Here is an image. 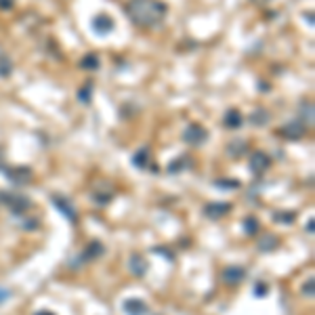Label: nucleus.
<instances>
[{"label": "nucleus", "instance_id": "nucleus-1", "mask_svg": "<svg viewBox=\"0 0 315 315\" xmlns=\"http://www.w3.org/2000/svg\"><path fill=\"white\" fill-rule=\"evenodd\" d=\"M126 13L133 23L141 28H152V25L162 23L166 17V4L162 0H128Z\"/></svg>", "mask_w": 315, "mask_h": 315}, {"label": "nucleus", "instance_id": "nucleus-2", "mask_svg": "<svg viewBox=\"0 0 315 315\" xmlns=\"http://www.w3.org/2000/svg\"><path fill=\"white\" fill-rule=\"evenodd\" d=\"M0 202L15 214H21L30 208V200L21 194H13V191H0Z\"/></svg>", "mask_w": 315, "mask_h": 315}, {"label": "nucleus", "instance_id": "nucleus-3", "mask_svg": "<svg viewBox=\"0 0 315 315\" xmlns=\"http://www.w3.org/2000/svg\"><path fill=\"white\" fill-rule=\"evenodd\" d=\"M51 202L55 204V208L59 210L61 214H63L67 221H72L74 225L78 223V212H76V208H74V204L69 202L67 198H63V196H51Z\"/></svg>", "mask_w": 315, "mask_h": 315}, {"label": "nucleus", "instance_id": "nucleus-4", "mask_svg": "<svg viewBox=\"0 0 315 315\" xmlns=\"http://www.w3.org/2000/svg\"><path fill=\"white\" fill-rule=\"evenodd\" d=\"M4 177L15 185H28L32 181V170L25 166H11V168H4Z\"/></svg>", "mask_w": 315, "mask_h": 315}, {"label": "nucleus", "instance_id": "nucleus-5", "mask_svg": "<svg viewBox=\"0 0 315 315\" xmlns=\"http://www.w3.org/2000/svg\"><path fill=\"white\" fill-rule=\"evenodd\" d=\"M244 277H246V269L238 267V265H229L221 271V279L227 286H238L244 282Z\"/></svg>", "mask_w": 315, "mask_h": 315}, {"label": "nucleus", "instance_id": "nucleus-6", "mask_svg": "<svg viewBox=\"0 0 315 315\" xmlns=\"http://www.w3.org/2000/svg\"><path fill=\"white\" fill-rule=\"evenodd\" d=\"M183 139L189 145H202L204 141H208V133L200 124H189L185 128V133H183Z\"/></svg>", "mask_w": 315, "mask_h": 315}, {"label": "nucleus", "instance_id": "nucleus-7", "mask_svg": "<svg viewBox=\"0 0 315 315\" xmlns=\"http://www.w3.org/2000/svg\"><path fill=\"white\" fill-rule=\"evenodd\" d=\"M91 28L95 34H99V36H105V34H111L113 30V19L109 15H97L91 23Z\"/></svg>", "mask_w": 315, "mask_h": 315}, {"label": "nucleus", "instance_id": "nucleus-8", "mask_svg": "<svg viewBox=\"0 0 315 315\" xmlns=\"http://www.w3.org/2000/svg\"><path fill=\"white\" fill-rule=\"evenodd\" d=\"M229 210H231L229 202H212V204L204 206V216H208V218H221V216H225L227 212H229Z\"/></svg>", "mask_w": 315, "mask_h": 315}, {"label": "nucleus", "instance_id": "nucleus-9", "mask_svg": "<svg viewBox=\"0 0 315 315\" xmlns=\"http://www.w3.org/2000/svg\"><path fill=\"white\" fill-rule=\"evenodd\" d=\"M122 309H124L126 315H147L150 309H147V305L139 299H126L122 303Z\"/></svg>", "mask_w": 315, "mask_h": 315}, {"label": "nucleus", "instance_id": "nucleus-10", "mask_svg": "<svg viewBox=\"0 0 315 315\" xmlns=\"http://www.w3.org/2000/svg\"><path fill=\"white\" fill-rule=\"evenodd\" d=\"M271 166V158L267 156V154H262V152H257L255 156L250 158V168L255 170L257 174H261V172H265L267 168Z\"/></svg>", "mask_w": 315, "mask_h": 315}, {"label": "nucleus", "instance_id": "nucleus-11", "mask_svg": "<svg viewBox=\"0 0 315 315\" xmlns=\"http://www.w3.org/2000/svg\"><path fill=\"white\" fill-rule=\"evenodd\" d=\"M130 271H133V275L137 277H143L147 273V269H150V262H147L143 257H139V255H133L130 257Z\"/></svg>", "mask_w": 315, "mask_h": 315}, {"label": "nucleus", "instance_id": "nucleus-12", "mask_svg": "<svg viewBox=\"0 0 315 315\" xmlns=\"http://www.w3.org/2000/svg\"><path fill=\"white\" fill-rule=\"evenodd\" d=\"M305 124H301V122H288V124L282 128V135H286L288 139H301L305 135Z\"/></svg>", "mask_w": 315, "mask_h": 315}, {"label": "nucleus", "instance_id": "nucleus-13", "mask_svg": "<svg viewBox=\"0 0 315 315\" xmlns=\"http://www.w3.org/2000/svg\"><path fill=\"white\" fill-rule=\"evenodd\" d=\"M248 152V143L244 141V139H233V141L227 145V154H229L231 158H240Z\"/></svg>", "mask_w": 315, "mask_h": 315}, {"label": "nucleus", "instance_id": "nucleus-14", "mask_svg": "<svg viewBox=\"0 0 315 315\" xmlns=\"http://www.w3.org/2000/svg\"><path fill=\"white\" fill-rule=\"evenodd\" d=\"M223 124L227 128H240L242 126V113L238 109H227L223 116Z\"/></svg>", "mask_w": 315, "mask_h": 315}, {"label": "nucleus", "instance_id": "nucleus-15", "mask_svg": "<svg viewBox=\"0 0 315 315\" xmlns=\"http://www.w3.org/2000/svg\"><path fill=\"white\" fill-rule=\"evenodd\" d=\"M269 120H271V113L267 109H262V107H257L255 111L250 113V122L255 126H267Z\"/></svg>", "mask_w": 315, "mask_h": 315}, {"label": "nucleus", "instance_id": "nucleus-16", "mask_svg": "<svg viewBox=\"0 0 315 315\" xmlns=\"http://www.w3.org/2000/svg\"><path fill=\"white\" fill-rule=\"evenodd\" d=\"M257 246H259L261 252H271L273 248H277V238H275V235H265Z\"/></svg>", "mask_w": 315, "mask_h": 315}, {"label": "nucleus", "instance_id": "nucleus-17", "mask_svg": "<svg viewBox=\"0 0 315 315\" xmlns=\"http://www.w3.org/2000/svg\"><path fill=\"white\" fill-rule=\"evenodd\" d=\"M103 255V246L99 242H93L91 244V248H86V252L82 255V261H93V259H97Z\"/></svg>", "mask_w": 315, "mask_h": 315}, {"label": "nucleus", "instance_id": "nucleus-18", "mask_svg": "<svg viewBox=\"0 0 315 315\" xmlns=\"http://www.w3.org/2000/svg\"><path fill=\"white\" fill-rule=\"evenodd\" d=\"M13 72V61L8 59L6 55H0V76L2 78H8Z\"/></svg>", "mask_w": 315, "mask_h": 315}, {"label": "nucleus", "instance_id": "nucleus-19", "mask_svg": "<svg viewBox=\"0 0 315 315\" xmlns=\"http://www.w3.org/2000/svg\"><path fill=\"white\" fill-rule=\"evenodd\" d=\"M244 231L248 235H255L259 231V218L257 216H246L244 218Z\"/></svg>", "mask_w": 315, "mask_h": 315}, {"label": "nucleus", "instance_id": "nucleus-20", "mask_svg": "<svg viewBox=\"0 0 315 315\" xmlns=\"http://www.w3.org/2000/svg\"><path fill=\"white\" fill-rule=\"evenodd\" d=\"M147 162H150V154H147V150H141V152H137L135 158H133V164L139 166V168H145Z\"/></svg>", "mask_w": 315, "mask_h": 315}, {"label": "nucleus", "instance_id": "nucleus-21", "mask_svg": "<svg viewBox=\"0 0 315 315\" xmlns=\"http://www.w3.org/2000/svg\"><path fill=\"white\" fill-rule=\"evenodd\" d=\"M187 164H189V162H187V156H181V158H177V160H174V162L168 166V172H170V174H177L179 170L185 168Z\"/></svg>", "mask_w": 315, "mask_h": 315}, {"label": "nucleus", "instance_id": "nucleus-22", "mask_svg": "<svg viewBox=\"0 0 315 315\" xmlns=\"http://www.w3.org/2000/svg\"><path fill=\"white\" fill-rule=\"evenodd\" d=\"M82 67H89V69H97L99 67V59L95 55H86L82 59Z\"/></svg>", "mask_w": 315, "mask_h": 315}, {"label": "nucleus", "instance_id": "nucleus-23", "mask_svg": "<svg viewBox=\"0 0 315 315\" xmlns=\"http://www.w3.org/2000/svg\"><path fill=\"white\" fill-rule=\"evenodd\" d=\"M273 218H275V221H282L286 225H290L294 221V212H275Z\"/></svg>", "mask_w": 315, "mask_h": 315}, {"label": "nucleus", "instance_id": "nucleus-24", "mask_svg": "<svg viewBox=\"0 0 315 315\" xmlns=\"http://www.w3.org/2000/svg\"><path fill=\"white\" fill-rule=\"evenodd\" d=\"M214 185L216 187H225V189H238L240 187V183L238 181H227V179H218V181H214Z\"/></svg>", "mask_w": 315, "mask_h": 315}, {"label": "nucleus", "instance_id": "nucleus-25", "mask_svg": "<svg viewBox=\"0 0 315 315\" xmlns=\"http://www.w3.org/2000/svg\"><path fill=\"white\" fill-rule=\"evenodd\" d=\"M307 109H303V118L307 120V124H313V109H311V105H305Z\"/></svg>", "mask_w": 315, "mask_h": 315}, {"label": "nucleus", "instance_id": "nucleus-26", "mask_svg": "<svg viewBox=\"0 0 315 315\" xmlns=\"http://www.w3.org/2000/svg\"><path fill=\"white\" fill-rule=\"evenodd\" d=\"M8 299H11V292H8L6 288H2V286H0V305H2L4 301H8Z\"/></svg>", "mask_w": 315, "mask_h": 315}, {"label": "nucleus", "instance_id": "nucleus-27", "mask_svg": "<svg viewBox=\"0 0 315 315\" xmlns=\"http://www.w3.org/2000/svg\"><path fill=\"white\" fill-rule=\"evenodd\" d=\"M303 292L307 294V296H313V277H309V282L305 284V288H303Z\"/></svg>", "mask_w": 315, "mask_h": 315}, {"label": "nucleus", "instance_id": "nucleus-28", "mask_svg": "<svg viewBox=\"0 0 315 315\" xmlns=\"http://www.w3.org/2000/svg\"><path fill=\"white\" fill-rule=\"evenodd\" d=\"M255 294H257V296H265V294H267V286H265V284H257V286H255Z\"/></svg>", "mask_w": 315, "mask_h": 315}, {"label": "nucleus", "instance_id": "nucleus-29", "mask_svg": "<svg viewBox=\"0 0 315 315\" xmlns=\"http://www.w3.org/2000/svg\"><path fill=\"white\" fill-rule=\"evenodd\" d=\"M13 6V0H0V8H11Z\"/></svg>", "mask_w": 315, "mask_h": 315}, {"label": "nucleus", "instance_id": "nucleus-30", "mask_svg": "<svg viewBox=\"0 0 315 315\" xmlns=\"http://www.w3.org/2000/svg\"><path fill=\"white\" fill-rule=\"evenodd\" d=\"M36 315H55V313H51V311H40V313H36Z\"/></svg>", "mask_w": 315, "mask_h": 315}, {"label": "nucleus", "instance_id": "nucleus-31", "mask_svg": "<svg viewBox=\"0 0 315 315\" xmlns=\"http://www.w3.org/2000/svg\"><path fill=\"white\" fill-rule=\"evenodd\" d=\"M255 2H267V0H255Z\"/></svg>", "mask_w": 315, "mask_h": 315}]
</instances>
